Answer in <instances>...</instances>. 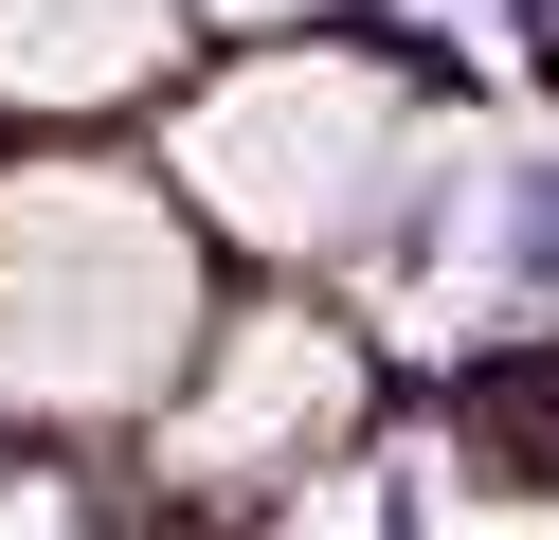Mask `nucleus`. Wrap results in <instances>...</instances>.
Listing matches in <instances>:
<instances>
[{
    "label": "nucleus",
    "instance_id": "1",
    "mask_svg": "<svg viewBox=\"0 0 559 540\" xmlns=\"http://www.w3.org/2000/svg\"><path fill=\"white\" fill-rule=\"evenodd\" d=\"M199 163H217L271 235H343V216H361V163H379V91H361V72H325V91H307V72H271L253 108H217V144H199Z\"/></svg>",
    "mask_w": 559,
    "mask_h": 540
},
{
    "label": "nucleus",
    "instance_id": "2",
    "mask_svg": "<svg viewBox=\"0 0 559 540\" xmlns=\"http://www.w3.org/2000/svg\"><path fill=\"white\" fill-rule=\"evenodd\" d=\"M127 55H145V0H0V72H37V91H91Z\"/></svg>",
    "mask_w": 559,
    "mask_h": 540
}]
</instances>
